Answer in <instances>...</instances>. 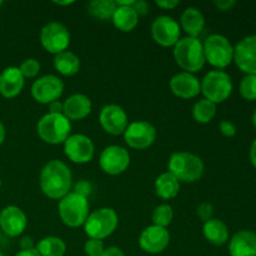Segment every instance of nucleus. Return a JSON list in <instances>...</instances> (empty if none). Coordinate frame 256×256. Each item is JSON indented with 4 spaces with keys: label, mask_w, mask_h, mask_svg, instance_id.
Segmentation results:
<instances>
[{
    "label": "nucleus",
    "mask_w": 256,
    "mask_h": 256,
    "mask_svg": "<svg viewBox=\"0 0 256 256\" xmlns=\"http://www.w3.org/2000/svg\"><path fill=\"white\" fill-rule=\"evenodd\" d=\"M40 189L42 194L52 200H60L68 195L72 186L70 168L62 160H50L40 172Z\"/></svg>",
    "instance_id": "nucleus-1"
},
{
    "label": "nucleus",
    "mask_w": 256,
    "mask_h": 256,
    "mask_svg": "<svg viewBox=\"0 0 256 256\" xmlns=\"http://www.w3.org/2000/svg\"><path fill=\"white\" fill-rule=\"evenodd\" d=\"M174 59L176 64L186 72L194 74L205 65L204 48L198 38L185 36L174 45Z\"/></svg>",
    "instance_id": "nucleus-2"
},
{
    "label": "nucleus",
    "mask_w": 256,
    "mask_h": 256,
    "mask_svg": "<svg viewBox=\"0 0 256 256\" xmlns=\"http://www.w3.org/2000/svg\"><path fill=\"white\" fill-rule=\"evenodd\" d=\"M168 172L180 182H195L204 174V162L192 152H178L170 156Z\"/></svg>",
    "instance_id": "nucleus-3"
},
{
    "label": "nucleus",
    "mask_w": 256,
    "mask_h": 256,
    "mask_svg": "<svg viewBox=\"0 0 256 256\" xmlns=\"http://www.w3.org/2000/svg\"><path fill=\"white\" fill-rule=\"evenodd\" d=\"M36 132L40 139L52 145L64 144L72 135V122L64 114H45L38 122Z\"/></svg>",
    "instance_id": "nucleus-4"
},
{
    "label": "nucleus",
    "mask_w": 256,
    "mask_h": 256,
    "mask_svg": "<svg viewBox=\"0 0 256 256\" xmlns=\"http://www.w3.org/2000/svg\"><path fill=\"white\" fill-rule=\"evenodd\" d=\"M118 224H119V216L114 209L100 208L89 214L82 226L89 239L104 240L116 230Z\"/></svg>",
    "instance_id": "nucleus-5"
},
{
    "label": "nucleus",
    "mask_w": 256,
    "mask_h": 256,
    "mask_svg": "<svg viewBox=\"0 0 256 256\" xmlns=\"http://www.w3.org/2000/svg\"><path fill=\"white\" fill-rule=\"evenodd\" d=\"M58 212L66 226L79 228L85 224L89 216V202L86 198L80 196L75 192H69L59 200Z\"/></svg>",
    "instance_id": "nucleus-6"
},
{
    "label": "nucleus",
    "mask_w": 256,
    "mask_h": 256,
    "mask_svg": "<svg viewBox=\"0 0 256 256\" xmlns=\"http://www.w3.org/2000/svg\"><path fill=\"white\" fill-rule=\"evenodd\" d=\"M205 62L216 69H224L229 66L234 60V48L226 36L220 34H212L202 42Z\"/></svg>",
    "instance_id": "nucleus-7"
},
{
    "label": "nucleus",
    "mask_w": 256,
    "mask_h": 256,
    "mask_svg": "<svg viewBox=\"0 0 256 256\" xmlns=\"http://www.w3.org/2000/svg\"><path fill=\"white\" fill-rule=\"evenodd\" d=\"M202 85V92L205 99L214 104L224 102L230 98L232 92V78L222 70H212L204 76Z\"/></svg>",
    "instance_id": "nucleus-8"
},
{
    "label": "nucleus",
    "mask_w": 256,
    "mask_h": 256,
    "mask_svg": "<svg viewBox=\"0 0 256 256\" xmlns=\"http://www.w3.org/2000/svg\"><path fill=\"white\" fill-rule=\"evenodd\" d=\"M70 32L64 24L58 22H48L40 32V42L50 54H59L68 50L70 45Z\"/></svg>",
    "instance_id": "nucleus-9"
},
{
    "label": "nucleus",
    "mask_w": 256,
    "mask_h": 256,
    "mask_svg": "<svg viewBox=\"0 0 256 256\" xmlns=\"http://www.w3.org/2000/svg\"><path fill=\"white\" fill-rule=\"evenodd\" d=\"M30 92L36 102L49 105L50 102L60 99L64 92V82L56 75H44L32 82Z\"/></svg>",
    "instance_id": "nucleus-10"
},
{
    "label": "nucleus",
    "mask_w": 256,
    "mask_h": 256,
    "mask_svg": "<svg viewBox=\"0 0 256 256\" xmlns=\"http://www.w3.org/2000/svg\"><path fill=\"white\" fill-rule=\"evenodd\" d=\"M156 139V129L148 122H134L128 125L124 132V140L132 149L145 150L152 146Z\"/></svg>",
    "instance_id": "nucleus-11"
},
{
    "label": "nucleus",
    "mask_w": 256,
    "mask_h": 256,
    "mask_svg": "<svg viewBox=\"0 0 256 256\" xmlns=\"http://www.w3.org/2000/svg\"><path fill=\"white\" fill-rule=\"evenodd\" d=\"M100 168L109 175H120L129 168L130 154L125 148L110 145L102 152L99 158Z\"/></svg>",
    "instance_id": "nucleus-12"
},
{
    "label": "nucleus",
    "mask_w": 256,
    "mask_h": 256,
    "mask_svg": "<svg viewBox=\"0 0 256 256\" xmlns=\"http://www.w3.org/2000/svg\"><path fill=\"white\" fill-rule=\"evenodd\" d=\"M95 148L92 139L84 134H72L65 140L64 152L75 164H86L94 158Z\"/></svg>",
    "instance_id": "nucleus-13"
},
{
    "label": "nucleus",
    "mask_w": 256,
    "mask_h": 256,
    "mask_svg": "<svg viewBox=\"0 0 256 256\" xmlns=\"http://www.w3.org/2000/svg\"><path fill=\"white\" fill-rule=\"evenodd\" d=\"M152 36L160 46L174 48L180 40V25L166 15L158 16L152 24Z\"/></svg>",
    "instance_id": "nucleus-14"
},
{
    "label": "nucleus",
    "mask_w": 256,
    "mask_h": 256,
    "mask_svg": "<svg viewBox=\"0 0 256 256\" xmlns=\"http://www.w3.org/2000/svg\"><path fill=\"white\" fill-rule=\"evenodd\" d=\"M99 122L104 132L110 135L124 134L129 125L128 114L122 106L115 104L105 105L99 115Z\"/></svg>",
    "instance_id": "nucleus-15"
},
{
    "label": "nucleus",
    "mask_w": 256,
    "mask_h": 256,
    "mask_svg": "<svg viewBox=\"0 0 256 256\" xmlns=\"http://www.w3.org/2000/svg\"><path fill=\"white\" fill-rule=\"evenodd\" d=\"M234 62L246 75H256V35L240 40L234 48Z\"/></svg>",
    "instance_id": "nucleus-16"
},
{
    "label": "nucleus",
    "mask_w": 256,
    "mask_h": 256,
    "mask_svg": "<svg viewBox=\"0 0 256 256\" xmlns=\"http://www.w3.org/2000/svg\"><path fill=\"white\" fill-rule=\"evenodd\" d=\"M170 242V234L165 228L150 225L145 228L139 238V246L148 254H160Z\"/></svg>",
    "instance_id": "nucleus-17"
},
{
    "label": "nucleus",
    "mask_w": 256,
    "mask_h": 256,
    "mask_svg": "<svg viewBox=\"0 0 256 256\" xmlns=\"http://www.w3.org/2000/svg\"><path fill=\"white\" fill-rule=\"evenodd\" d=\"M26 226L28 218L20 208L9 205L0 212V230L8 236H19L25 232Z\"/></svg>",
    "instance_id": "nucleus-18"
},
{
    "label": "nucleus",
    "mask_w": 256,
    "mask_h": 256,
    "mask_svg": "<svg viewBox=\"0 0 256 256\" xmlns=\"http://www.w3.org/2000/svg\"><path fill=\"white\" fill-rule=\"evenodd\" d=\"M170 90L174 95L182 99H192L202 92V85L199 79L194 74L182 72H178L170 79Z\"/></svg>",
    "instance_id": "nucleus-19"
},
{
    "label": "nucleus",
    "mask_w": 256,
    "mask_h": 256,
    "mask_svg": "<svg viewBox=\"0 0 256 256\" xmlns=\"http://www.w3.org/2000/svg\"><path fill=\"white\" fill-rule=\"evenodd\" d=\"M25 85L24 76L19 68L8 66L0 72V95L6 99H12L22 92Z\"/></svg>",
    "instance_id": "nucleus-20"
},
{
    "label": "nucleus",
    "mask_w": 256,
    "mask_h": 256,
    "mask_svg": "<svg viewBox=\"0 0 256 256\" xmlns=\"http://www.w3.org/2000/svg\"><path fill=\"white\" fill-rule=\"evenodd\" d=\"M230 256H256V234L242 230L234 234L229 242Z\"/></svg>",
    "instance_id": "nucleus-21"
},
{
    "label": "nucleus",
    "mask_w": 256,
    "mask_h": 256,
    "mask_svg": "<svg viewBox=\"0 0 256 256\" xmlns=\"http://www.w3.org/2000/svg\"><path fill=\"white\" fill-rule=\"evenodd\" d=\"M92 100L84 94H72L64 102L62 114L72 120H82L92 112Z\"/></svg>",
    "instance_id": "nucleus-22"
},
{
    "label": "nucleus",
    "mask_w": 256,
    "mask_h": 256,
    "mask_svg": "<svg viewBox=\"0 0 256 256\" xmlns=\"http://www.w3.org/2000/svg\"><path fill=\"white\" fill-rule=\"evenodd\" d=\"M180 25L188 36L198 38L204 30L205 18L198 8H186L180 18Z\"/></svg>",
    "instance_id": "nucleus-23"
},
{
    "label": "nucleus",
    "mask_w": 256,
    "mask_h": 256,
    "mask_svg": "<svg viewBox=\"0 0 256 256\" xmlns=\"http://www.w3.org/2000/svg\"><path fill=\"white\" fill-rule=\"evenodd\" d=\"M204 238L215 246H222L229 240V229L222 220L212 218L202 225Z\"/></svg>",
    "instance_id": "nucleus-24"
},
{
    "label": "nucleus",
    "mask_w": 256,
    "mask_h": 256,
    "mask_svg": "<svg viewBox=\"0 0 256 256\" xmlns=\"http://www.w3.org/2000/svg\"><path fill=\"white\" fill-rule=\"evenodd\" d=\"M112 22L118 30L124 32H130L136 28L139 22V16L132 6H116Z\"/></svg>",
    "instance_id": "nucleus-25"
},
{
    "label": "nucleus",
    "mask_w": 256,
    "mask_h": 256,
    "mask_svg": "<svg viewBox=\"0 0 256 256\" xmlns=\"http://www.w3.org/2000/svg\"><path fill=\"white\" fill-rule=\"evenodd\" d=\"M54 68L59 74L64 76H72L80 70V59L70 50L59 52L54 56Z\"/></svg>",
    "instance_id": "nucleus-26"
},
{
    "label": "nucleus",
    "mask_w": 256,
    "mask_h": 256,
    "mask_svg": "<svg viewBox=\"0 0 256 256\" xmlns=\"http://www.w3.org/2000/svg\"><path fill=\"white\" fill-rule=\"evenodd\" d=\"M180 190V182L170 174L169 172H164L155 180V192L162 200L174 199Z\"/></svg>",
    "instance_id": "nucleus-27"
},
{
    "label": "nucleus",
    "mask_w": 256,
    "mask_h": 256,
    "mask_svg": "<svg viewBox=\"0 0 256 256\" xmlns=\"http://www.w3.org/2000/svg\"><path fill=\"white\" fill-rule=\"evenodd\" d=\"M40 256H64L66 252V244L58 236L42 238L35 246Z\"/></svg>",
    "instance_id": "nucleus-28"
},
{
    "label": "nucleus",
    "mask_w": 256,
    "mask_h": 256,
    "mask_svg": "<svg viewBox=\"0 0 256 256\" xmlns=\"http://www.w3.org/2000/svg\"><path fill=\"white\" fill-rule=\"evenodd\" d=\"M215 115H216V104L205 98L198 100L192 106V118L200 124H208L214 119Z\"/></svg>",
    "instance_id": "nucleus-29"
},
{
    "label": "nucleus",
    "mask_w": 256,
    "mask_h": 256,
    "mask_svg": "<svg viewBox=\"0 0 256 256\" xmlns=\"http://www.w3.org/2000/svg\"><path fill=\"white\" fill-rule=\"evenodd\" d=\"M115 10H116L115 0H92L88 4L89 14L100 20L112 19Z\"/></svg>",
    "instance_id": "nucleus-30"
},
{
    "label": "nucleus",
    "mask_w": 256,
    "mask_h": 256,
    "mask_svg": "<svg viewBox=\"0 0 256 256\" xmlns=\"http://www.w3.org/2000/svg\"><path fill=\"white\" fill-rule=\"evenodd\" d=\"M172 218H174V212H172V208L170 206V205H158L152 215V225H156V226L165 228V229H166V228L172 224Z\"/></svg>",
    "instance_id": "nucleus-31"
},
{
    "label": "nucleus",
    "mask_w": 256,
    "mask_h": 256,
    "mask_svg": "<svg viewBox=\"0 0 256 256\" xmlns=\"http://www.w3.org/2000/svg\"><path fill=\"white\" fill-rule=\"evenodd\" d=\"M239 92L245 100H256V75H246L240 82Z\"/></svg>",
    "instance_id": "nucleus-32"
},
{
    "label": "nucleus",
    "mask_w": 256,
    "mask_h": 256,
    "mask_svg": "<svg viewBox=\"0 0 256 256\" xmlns=\"http://www.w3.org/2000/svg\"><path fill=\"white\" fill-rule=\"evenodd\" d=\"M19 70L20 72H22V76H24V79L25 78L32 79V78H35L38 74H39L40 64L36 59L30 58V59L24 60V62H22V65L19 66Z\"/></svg>",
    "instance_id": "nucleus-33"
},
{
    "label": "nucleus",
    "mask_w": 256,
    "mask_h": 256,
    "mask_svg": "<svg viewBox=\"0 0 256 256\" xmlns=\"http://www.w3.org/2000/svg\"><path fill=\"white\" fill-rule=\"evenodd\" d=\"M105 245L102 240L89 239L84 244V252L88 256H100L104 252Z\"/></svg>",
    "instance_id": "nucleus-34"
},
{
    "label": "nucleus",
    "mask_w": 256,
    "mask_h": 256,
    "mask_svg": "<svg viewBox=\"0 0 256 256\" xmlns=\"http://www.w3.org/2000/svg\"><path fill=\"white\" fill-rule=\"evenodd\" d=\"M196 214L202 222H206L214 218V208H212V205L209 204V202H202V204L198 206Z\"/></svg>",
    "instance_id": "nucleus-35"
},
{
    "label": "nucleus",
    "mask_w": 256,
    "mask_h": 256,
    "mask_svg": "<svg viewBox=\"0 0 256 256\" xmlns=\"http://www.w3.org/2000/svg\"><path fill=\"white\" fill-rule=\"evenodd\" d=\"M92 184H90L88 180L82 179L74 185V192H75V194L80 195V196H84V198H86V199H88V196L92 194Z\"/></svg>",
    "instance_id": "nucleus-36"
},
{
    "label": "nucleus",
    "mask_w": 256,
    "mask_h": 256,
    "mask_svg": "<svg viewBox=\"0 0 256 256\" xmlns=\"http://www.w3.org/2000/svg\"><path fill=\"white\" fill-rule=\"evenodd\" d=\"M220 132H222L224 136L232 138L236 135V126L232 122H229V120H222L220 122Z\"/></svg>",
    "instance_id": "nucleus-37"
},
{
    "label": "nucleus",
    "mask_w": 256,
    "mask_h": 256,
    "mask_svg": "<svg viewBox=\"0 0 256 256\" xmlns=\"http://www.w3.org/2000/svg\"><path fill=\"white\" fill-rule=\"evenodd\" d=\"M132 9L135 10V12L138 14V16H144L149 12V5L144 0H134V4H132Z\"/></svg>",
    "instance_id": "nucleus-38"
},
{
    "label": "nucleus",
    "mask_w": 256,
    "mask_h": 256,
    "mask_svg": "<svg viewBox=\"0 0 256 256\" xmlns=\"http://www.w3.org/2000/svg\"><path fill=\"white\" fill-rule=\"evenodd\" d=\"M235 5H236L235 0H215L214 2V6L220 12H229Z\"/></svg>",
    "instance_id": "nucleus-39"
},
{
    "label": "nucleus",
    "mask_w": 256,
    "mask_h": 256,
    "mask_svg": "<svg viewBox=\"0 0 256 256\" xmlns=\"http://www.w3.org/2000/svg\"><path fill=\"white\" fill-rule=\"evenodd\" d=\"M155 4L165 10H172L179 5V0H156Z\"/></svg>",
    "instance_id": "nucleus-40"
},
{
    "label": "nucleus",
    "mask_w": 256,
    "mask_h": 256,
    "mask_svg": "<svg viewBox=\"0 0 256 256\" xmlns=\"http://www.w3.org/2000/svg\"><path fill=\"white\" fill-rule=\"evenodd\" d=\"M62 110H64V102H62L60 100H55L49 104L50 114H62Z\"/></svg>",
    "instance_id": "nucleus-41"
},
{
    "label": "nucleus",
    "mask_w": 256,
    "mask_h": 256,
    "mask_svg": "<svg viewBox=\"0 0 256 256\" xmlns=\"http://www.w3.org/2000/svg\"><path fill=\"white\" fill-rule=\"evenodd\" d=\"M100 256H125V254L122 252V249H119V248L109 246L108 249L104 250V252Z\"/></svg>",
    "instance_id": "nucleus-42"
},
{
    "label": "nucleus",
    "mask_w": 256,
    "mask_h": 256,
    "mask_svg": "<svg viewBox=\"0 0 256 256\" xmlns=\"http://www.w3.org/2000/svg\"><path fill=\"white\" fill-rule=\"evenodd\" d=\"M34 242L30 236H25L20 240V250H29L34 249Z\"/></svg>",
    "instance_id": "nucleus-43"
},
{
    "label": "nucleus",
    "mask_w": 256,
    "mask_h": 256,
    "mask_svg": "<svg viewBox=\"0 0 256 256\" xmlns=\"http://www.w3.org/2000/svg\"><path fill=\"white\" fill-rule=\"evenodd\" d=\"M15 256H40L39 252H36V249H29V250H20L19 252H16Z\"/></svg>",
    "instance_id": "nucleus-44"
},
{
    "label": "nucleus",
    "mask_w": 256,
    "mask_h": 256,
    "mask_svg": "<svg viewBox=\"0 0 256 256\" xmlns=\"http://www.w3.org/2000/svg\"><path fill=\"white\" fill-rule=\"evenodd\" d=\"M249 156H250V162H252V164L256 168V140H254V142L252 144V148H250Z\"/></svg>",
    "instance_id": "nucleus-45"
},
{
    "label": "nucleus",
    "mask_w": 256,
    "mask_h": 256,
    "mask_svg": "<svg viewBox=\"0 0 256 256\" xmlns=\"http://www.w3.org/2000/svg\"><path fill=\"white\" fill-rule=\"evenodd\" d=\"M5 134H6V132H5V126H4V124L2 122V120H0V145L4 142Z\"/></svg>",
    "instance_id": "nucleus-46"
},
{
    "label": "nucleus",
    "mask_w": 256,
    "mask_h": 256,
    "mask_svg": "<svg viewBox=\"0 0 256 256\" xmlns=\"http://www.w3.org/2000/svg\"><path fill=\"white\" fill-rule=\"evenodd\" d=\"M56 5H64V6H69V5L74 4V2H54Z\"/></svg>",
    "instance_id": "nucleus-47"
},
{
    "label": "nucleus",
    "mask_w": 256,
    "mask_h": 256,
    "mask_svg": "<svg viewBox=\"0 0 256 256\" xmlns=\"http://www.w3.org/2000/svg\"><path fill=\"white\" fill-rule=\"evenodd\" d=\"M252 124H254V126L256 128V110L254 112V114H252Z\"/></svg>",
    "instance_id": "nucleus-48"
},
{
    "label": "nucleus",
    "mask_w": 256,
    "mask_h": 256,
    "mask_svg": "<svg viewBox=\"0 0 256 256\" xmlns=\"http://www.w3.org/2000/svg\"><path fill=\"white\" fill-rule=\"evenodd\" d=\"M0 189H2V178H0Z\"/></svg>",
    "instance_id": "nucleus-49"
},
{
    "label": "nucleus",
    "mask_w": 256,
    "mask_h": 256,
    "mask_svg": "<svg viewBox=\"0 0 256 256\" xmlns=\"http://www.w3.org/2000/svg\"><path fill=\"white\" fill-rule=\"evenodd\" d=\"M0 240H2V230H0Z\"/></svg>",
    "instance_id": "nucleus-50"
},
{
    "label": "nucleus",
    "mask_w": 256,
    "mask_h": 256,
    "mask_svg": "<svg viewBox=\"0 0 256 256\" xmlns=\"http://www.w3.org/2000/svg\"><path fill=\"white\" fill-rule=\"evenodd\" d=\"M2 0H0V6H2Z\"/></svg>",
    "instance_id": "nucleus-51"
},
{
    "label": "nucleus",
    "mask_w": 256,
    "mask_h": 256,
    "mask_svg": "<svg viewBox=\"0 0 256 256\" xmlns=\"http://www.w3.org/2000/svg\"><path fill=\"white\" fill-rule=\"evenodd\" d=\"M0 256H5L4 254H2V252H0Z\"/></svg>",
    "instance_id": "nucleus-52"
}]
</instances>
